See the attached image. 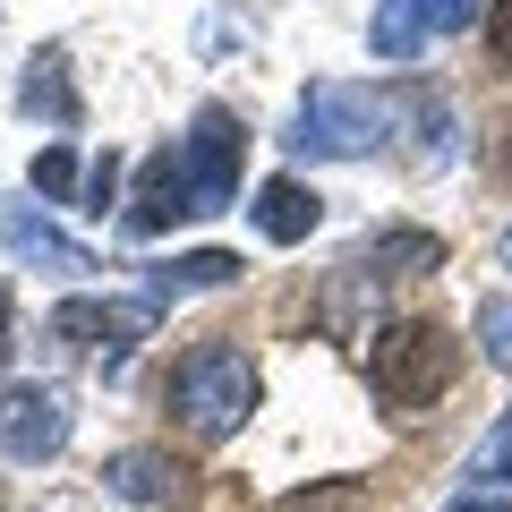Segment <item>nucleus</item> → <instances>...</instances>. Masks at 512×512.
<instances>
[{
    "mask_svg": "<svg viewBox=\"0 0 512 512\" xmlns=\"http://www.w3.org/2000/svg\"><path fill=\"white\" fill-rule=\"evenodd\" d=\"M163 402H171V419H180L197 444H222V436H239L248 410H256V359L231 342V333H205V342L180 350Z\"/></svg>",
    "mask_w": 512,
    "mask_h": 512,
    "instance_id": "obj_1",
    "label": "nucleus"
},
{
    "mask_svg": "<svg viewBox=\"0 0 512 512\" xmlns=\"http://www.w3.org/2000/svg\"><path fill=\"white\" fill-rule=\"evenodd\" d=\"M367 393H376L393 419H419L427 402H444L461 376V342L436 325V316H393V325L367 333Z\"/></svg>",
    "mask_w": 512,
    "mask_h": 512,
    "instance_id": "obj_2",
    "label": "nucleus"
},
{
    "mask_svg": "<svg viewBox=\"0 0 512 512\" xmlns=\"http://www.w3.org/2000/svg\"><path fill=\"white\" fill-rule=\"evenodd\" d=\"M384 128H393V103H376L367 86L325 77V86H308V94H299V111H291V154L350 163V154H376Z\"/></svg>",
    "mask_w": 512,
    "mask_h": 512,
    "instance_id": "obj_3",
    "label": "nucleus"
},
{
    "mask_svg": "<svg viewBox=\"0 0 512 512\" xmlns=\"http://www.w3.org/2000/svg\"><path fill=\"white\" fill-rule=\"evenodd\" d=\"M248 120H239L231 103H205L197 120H188V137H180V171H188V188H197V205L205 214H222V205L239 197V171H248Z\"/></svg>",
    "mask_w": 512,
    "mask_h": 512,
    "instance_id": "obj_4",
    "label": "nucleus"
},
{
    "mask_svg": "<svg viewBox=\"0 0 512 512\" xmlns=\"http://www.w3.org/2000/svg\"><path fill=\"white\" fill-rule=\"evenodd\" d=\"M43 333H52L60 350H94L103 376H120L128 350L154 333V308H146V299H60V308L43 316Z\"/></svg>",
    "mask_w": 512,
    "mask_h": 512,
    "instance_id": "obj_5",
    "label": "nucleus"
},
{
    "mask_svg": "<svg viewBox=\"0 0 512 512\" xmlns=\"http://www.w3.org/2000/svg\"><path fill=\"white\" fill-rule=\"evenodd\" d=\"M103 487L120 495L128 512H188L197 504V470H188L171 444H128V453H111Z\"/></svg>",
    "mask_w": 512,
    "mask_h": 512,
    "instance_id": "obj_6",
    "label": "nucleus"
},
{
    "mask_svg": "<svg viewBox=\"0 0 512 512\" xmlns=\"http://www.w3.org/2000/svg\"><path fill=\"white\" fill-rule=\"evenodd\" d=\"M69 393H52V384H0V453L9 461H60L69 453Z\"/></svg>",
    "mask_w": 512,
    "mask_h": 512,
    "instance_id": "obj_7",
    "label": "nucleus"
},
{
    "mask_svg": "<svg viewBox=\"0 0 512 512\" xmlns=\"http://www.w3.org/2000/svg\"><path fill=\"white\" fill-rule=\"evenodd\" d=\"M487 0H376V18H367V52L376 60H419L436 35H461L478 26Z\"/></svg>",
    "mask_w": 512,
    "mask_h": 512,
    "instance_id": "obj_8",
    "label": "nucleus"
},
{
    "mask_svg": "<svg viewBox=\"0 0 512 512\" xmlns=\"http://www.w3.org/2000/svg\"><path fill=\"white\" fill-rule=\"evenodd\" d=\"M171 222H205L197 188H188V171H180V146L146 154V163H137V197H128V231L137 239H163Z\"/></svg>",
    "mask_w": 512,
    "mask_h": 512,
    "instance_id": "obj_9",
    "label": "nucleus"
},
{
    "mask_svg": "<svg viewBox=\"0 0 512 512\" xmlns=\"http://www.w3.org/2000/svg\"><path fill=\"white\" fill-rule=\"evenodd\" d=\"M146 274V308L163 316L171 299H188V291H231L248 265H239L231 248H188V256H171V265H137Z\"/></svg>",
    "mask_w": 512,
    "mask_h": 512,
    "instance_id": "obj_10",
    "label": "nucleus"
},
{
    "mask_svg": "<svg viewBox=\"0 0 512 512\" xmlns=\"http://www.w3.org/2000/svg\"><path fill=\"white\" fill-rule=\"evenodd\" d=\"M248 214H256V231L274 239V248H299V239H308L316 222H325V197H316V188L299 180V171H274V180L256 188V205H248Z\"/></svg>",
    "mask_w": 512,
    "mask_h": 512,
    "instance_id": "obj_11",
    "label": "nucleus"
},
{
    "mask_svg": "<svg viewBox=\"0 0 512 512\" xmlns=\"http://www.w3.org/2000/svg\"><path fill=\"white\" fill-rule=\"evenodd\" d=\"M376 282H410V274H444V239L436 231H410V222H393V231H367L359 248H350Z\"/></svg>",
    "mask_w": 512,
    "mask_h": 512,
    "instance_id": "obj_12",
    "label": "nucleus"
},
{
    "mask_svg": "<svg viewBox=\"0 0 512 512\" xmlns=\"http://www.w3.org/2000/svg\"><path fill=\"white\" fill-rule=\"evenodd\" d=\"M18 111H35V120H52V128H77V120H86V103H77V86H69V52H60V43H43V52L26 60Z\"/></svg>",
    "mask_w": 512,
    "mask_h": 512,
    "instance_id": "obj_13",
    "label": "nucleus"
},
{
    "mask_svg": "<svg viewBox=\"0 0 512 512\" xmlns=\"http://www.w3.org/2000/svg\"><path fill=\"white\" fill-rule=\"evenodd\" d=\"M376 291H384V282L367 274L359 256H350V265H333V282H325V333L367 342V333H376V325H367V299H376Z\"/></svg>",
    "mask_w": 512,
    "mask_h": 512,
    "instance_id": "obj_14",
    "label": "nucleus"
},
{
    "mask_svg": "<svg viewBox=\"0 0 512 512\" xmlns=\"http://www.w3.org/2000/svg\"><path fill=\"white\" fill-rule=\"evenodd\" d=\"M9 256H18V265H52V274H94V256L69 248L43 214H9Z\"/></svg>",
    "mask_w": 512,
    "mask_h": 512,
    "instance_id": "obj_15",
    "label": "nucleus"
},
{
    "mask_svg": "<svg viewBox=\"0 0 512 512\" xmlns=\"http://www.w3.org/2000/svg\"><path fill=\"white\" fill-rule=\"evenodd\" d=\"M393 111H402V120L419 128V146H427V154H453V146H461V137H453V103H444V94L427 86V77H410V86L393 94Z\"/></svg>",
    "mask_w": 512,
    "mask_h": 512,
    "instance_id": "obj_16",
    "label": "nucleus"
},
{
    "mask_svg": "<svg viewBox=\"0 0 512 512\" xmlns=\"http://www.w3.org/2000/svg\"><path fill=\"white\" fill-rule=\"evenodd\" d=\"M461 478H478V487H512V410L487 427V436L470 444V461H461Z\"/></svg>",
    "mask_w": 512,
    "mask_h": 512,
    "instance_id": "obj_17",
    "label": "nucleus"
},
{
    "mask_svg": "<svg viewBox=\"0 0 512 512\" xmlns=\"http://www.w3.org/2000/svg\"><path fill=\"white\" fill-rule=\"evenodd\" d=\"M120 180H128V154H120V146H103V154L86 163V188H77V214H94V222H103L111 205H120Z\"/></svg>",
    "mask_w": 512,
    "mask_h": 512,
    "instance_id": "obj_18",
    "label": "nucleus"
},
{
    "mask_svg": "<svg viewBox=\"0 0 512 512\" xmlns=\"http://www.w3.org/2000/svg\"><path fill=\"white\" fill-rule=\"evenodd\" d=\"M35 188H43L52 205H69L77 188H86V163H77V146H43V154H35Z\"/></svg>",
    "mask_w": 512,
    "mask_h": 512,
    "instance_id": "obj_19",
    "label": "nucleus"
},
{
    "mask_svg": "<svg viewBox=\"0 0 512 512\" xmlns=\"http://www.w3.org/2000/svg\"><path fill=\"white\" fill-rule=\"evenodd\" d=\"M282 512H367V487H359V478H325V487L282 495Z\"/></svg>",
    "mask_w": 512,
    "mask_h": 512,
    "instance_id": "obj_20",
    "label": "nucleus"
},
{
    "mask_svg": "<svg viewBox=\"0 0 512 512\" xmlns=\"http://www.w3.org/2000/svg\"><path fill=\"white\" fill-rule=\"evenodd\" d=\"M478 350H487V367L512 376V299H478Z\"/></svg>",
    "mask_w": 512,
    "mask_h": 512,
    "instance_id": "obj_21",
    "label": "nucleus"
},
{
    "mask_svg": "<svg viewBox=\"0 0 512 512\" xmlns=\"http://www.w3.org/2000/svg\"><path fill=\"white\" fill-rule=\"evenodd\" d=\"M487 52H495V69H512V0L487 9Z\"/></svg>",
    "mask_w": 512,
    "mask_h": 512,
    "instance_id": "obj_22",
    "label": "nucleus"
},
{
    "mask_svg": "<svg viewBox=\"0 0 512 512\" xmlns=\"http://www.w3.org/2000/svg\"><path fill=\"white\" fill-rule=\"evenodd\" d=\"M444 512H512V495H461V504H444Z\"/></svg>",
    "mask_w": 512,
    "mask_h": 512,
    "instance_id": "obj_23",
    "label": "nucleus"
},
{
    "mask_svg": "<svg viewBox=\"0 0 512 512\" xmlns=\"http://www.w3.org/2000/svg\"><path fill=\"white\" fill-rule=\"evenodd\" d=\"M9 316H18V299H9V282H0V359H9Z\"/></svg>",
    "mask_w": 512,
    "mask_h": 512,
    "instance_id": "obj_24",
    "label": "nucleus"
},
{
    "mask_svg": "<svg viewBox=\"0 0 512 512\" xmlns=\"http://www.w3.org/2000/svg\"><path fill=\"white\" fill-rule=\"evenodd\" d=\"M495 171H504V188H512V128H504V154H495Z\"/></svg>",
    "mask_w": 512,
    "mask_h": 512,
    "instance_id": "obj_25",
    "label": "nucleus"
},
{
    "mask_svg": "<svg viewBox=\"0 0 512 512\" xmlns=\"http://www.w3.org/2000/svg\"><path fill=\"white\" fill-rule=\"evenodd\" d=\"M504 274H512V231H504Z\"/></svg>",
    "mask_w": 512,
    "mask_h": 512,
    "instance_id": "obj_26",
    "label": "nucleus"
},
{
    "mask_svg": "<svg viewBox=\"0 0 512 512\" xmlns=\"http://www.w3.org/2000/svg\"><path fill=\"white\" fill-rule=\"evenodd\" d=\"M0 512H9V504H0Z\"/></svg>",
    "mask_w": 512,
    "mask_h": 512,
    "instance_id": "obj_27",
    "label": "nucleus"
}]
</instances>
